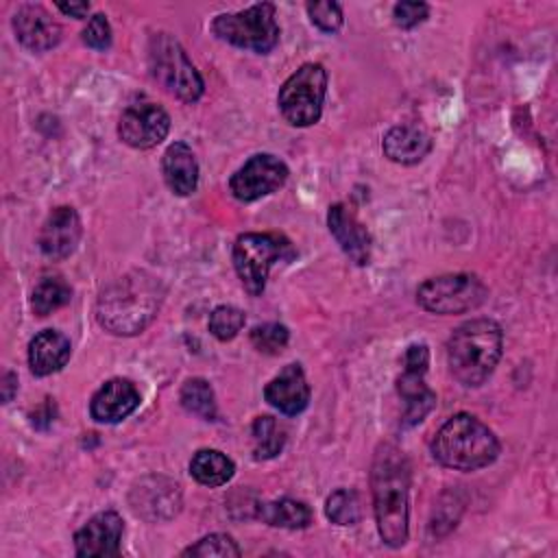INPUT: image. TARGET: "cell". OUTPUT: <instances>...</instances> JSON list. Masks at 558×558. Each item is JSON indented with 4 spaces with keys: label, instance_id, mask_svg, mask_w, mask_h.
I'll return each instance as SVG.
<instances>
[{
    "label": "cell",
    "instance_id": "1",
    "mask_svg": "<svg viewBox=\"0 0 558 558\" xmlns=\"http://www.w3.org/2000/svg\"><path fill=\"white\" fill-rule=\"evenodd\" d=\"M410 462L405 453L381 442L371 464V493L377 532L388 547H403L408 541L410 517Z\"/></svg>",
    "mask_w": 558,
    "mask_h": 558
},
{
    "label": "cell",
    "instance_id": "2",
    "mask_svg": "<svg viewBox=\"0 0 558 558\" xmlns=\"http://www.w3.org/2000/svg\"><path fill=\"white\" fill-rule=\"evenodd\" d=\"M166 290L146 270H131L111 281L96 301V320L116 336H135L157 316Z\"/></svg>",
    "mask_w": 558,
    "mask_h": 558
},
{
    "label": "cell",
    "instance_id": "3",
    "mask_svg": "<svg viewBox=\"0 0 558 558\" xmlns=\"http://www.w3.org/2000/svg\"><path fill=\"white\" fill-rule=\"evenodd\" d=\"M504 351V331L493 318L462 323L447 342V364L456 381L466 388L482 386L495 371Z\"/></svg>",
    "mask_w": 558,
    "mask_h": 558
},
{
    "label": "cell",
    "instance_id": "4",
    "mask_svg": "<svg viewBox=\"0 0 558 558\" xmlns=\"http://www.w3.org/2000/svg\"><path fill=\"white\" fill-rule=\"evenodd\" d=\"M432 456L453 471H477L493 464L501 445L493 429L477 416L460 412L440 425L432 438Z\"/></svg>",
    "mask_w": 558,
    "mask_h": 558
},
{
    "label": "cell",
    "instance_id": "5",
    "mask_svg": "<svg viewBox=\"0 0 558 558\" xmlns=\"http://www.w3.org/2000/svg\"><path fill=\"white\" fill-rule=\"evenodd\" d=\"M294 257L292 242L281 233H242L238 235L231 259L240 277L242 288L251 296H259L266 288L270 268L277 262H288Z\"/></svg>",
    "mask_w": 558,
    "mask_h": 558
},
{
    "label": "cell",
    "instance_id": "6",
    "mask_svg": "<svg viewBox=\"0 0 558 558\" xmlns=\"http://www.w3.org/2000/svg\"><path fill=\"white\" fill-rule=\"evenodd\" d=\"M150 76L172 96L183 102H196L205 83L194 63L187 59L183 46L170 33H155L148 41Z\"/></svg>",
    "mask_w": 558,
    "mask_h": 558
},
{
    "label": "cell",
    "instance_id": "7",
    "mask_svg": "<svg viewBox=\"0 0 558 558\" xmlns=\"http://www.w3.org/2000/svg\"><path fill=\"white\" fill-rule=\"evenodd\" d=\"M218 39L257 54H268L279 44V24L272 2H257L235 13H220L211 22Z\"/></svg>",
    "mask_w": 558,
    "mask_h": 558
},
{
    "label": "cell",
    "instance_id": "8",
    "mask_svg": "<svg viewBox=\"0 0 558 558\" xmlns=\"http://www.w3.org/2000/svg\"><path fill=\"white\" fill-rule=\"evenodd\" d=\"M327 94V70L320 63H303L277 94L281 116L292 126H312L320 120Z\"/></svg>",
    "mask_w": 558,
    "mask_h": 558
},
{
    "label": "cell",
    "instance_id": "9",
    "mask_svg": "<svg viewBox=\"0 0 558 558\" xmlns=\"http://www.w3.org/2000/svg\"><path fill=\"white\" fill-rule=\"evenodd\" d=\"M488 299V288L477 275L451 272L423 281L416 301L425 312L451 316L477 310Z\"/></svg>",
    "mask_w": 558,
    "mask_h": 558
},
{
    "label": "cell",
    "instance_id": "10",
    "mask_svg": "<svg viewBox=\"0 0 558 558\" xmlns=\"http://www.w3.org/2000/svg\"><path fill=\"white\" fill-rule=\"evenodd\" d=\"M288 179V166L270 155V153H257L240 166L231 179L229 190L231 194L242 203H253L257 198H264L272 192H277Z\"/></svg>",
    "mask_w": 558,
    "mask_h": 558
},
{
    "label": "cell",
    "instance_id": "11",
    "mask_svg": "<svg viewBox=\"0 0 558 558\" xmlns=\"http://www.w3.org/2000/svg\"><path fill=\"white\" fill-rule=\"evenodd\" d=\"M129 506L135 517L148 523H161L179 514L183 497L177 482L163 475H144L131 486Z\"/></svg>",
    "mask_w": 558,
    "mask_h": 558
},
{
    "label": "cell",
    "instance_id": "12",
    "mask_svg": "<svg viewBox=\"0 0 558 558\" xmlns=\"http://www.w3.org/2000/svg\"><path fill=\"white\" fill-rule=\"evenodd\" d=\"M170 116L155 102L142 100L129 105L118 120V137L137 150H148L166 140Z\"/></svg>",
    "mask_w": 558,
    "mask_h": 558
},
{
    "label": "cell",
    "instance_id": "13",
    "mask_svg": "<svg viewBox=\"0 0 558 558\" xmlns=\"http://www.w3.org/2000/svg\"><path fill=\"white\" fill-rule=\"evenodd\" d=\"M81 233H83V227L76 209L61 205V207H54L44 220L37 244L46 257L65 259L76 251Z\"/></svg>",
    "mask_w": 558,
    "mask_h": 558
},
{
    "label": "cell",
    "instance_id": "14",
    "mask_svg": "<svg viewBox=\"0 0 558 558\" xmlns=\"http://www.w3.org/2000/svg\"><path fill=\"white\" fill-rule=\"evenodd\" d=\"M124 534V521L118 512L105 510L94 514L76 534V556H118Z\"/></svg>",
    "mask_w": 558,
    "mask_h": 558
},
{
    "label": "cell",
    "instance_id": "15",
    "mask_svg": "<svg viewBox=\"0 0 558 558\" xmlns=\"http://www.w3.org/2000/svg\"><path fill=\"white\" fill-rule=\"evenodd\" d=\"M329 233L340 244L342 253L355 264L366 266L371 259V233L357 220L355 211L344 203H333L327 211Z\"/></svg>",
    "mask_w": 558,
    "mask_h": 558
},
{
    "label": "cell",
    "instance_id": "16",
    "mask_svg": "<svg viewBox=\"0 0 558 558\" xmlns=\"http://www.w3.org/2000/svg\"><path fill=\"white\" fill-rule=\"evenodd\" d=\"M13 33L31 52H46L61 41V26L41 4H22L13 15Z\"/></svg>",
    "mask_w": 558,
    "mask_h": 558
},
{
    "label": "cell",
    "instance_id": "17",
    "mask_svg": "<svg viewBox=\"0 0 558 558\" xmlns=\"http://www.w3.org/2000/svg\"><path fill=\"white\" fill-rule=\"evenodd\" d=\"M264 399L286 416L301 414L310 403V384L301 364L283 366L264 388Z\"/></svg>",
    "mask_w": 558,
    "mask_h": 558
},
{
    "label": "cell",
    "instance_id": "18",
    "mask_svg": "<svg viewBox=\"0 0 558 558\" xmlns=\"http://www.w3.org/2000/svg\"><path fill=\"white\" fill-rule=\"evenodd\" d=\"M140 405V390L131 379L113 377L105 381L89 401V414L98 423H120Z\"/></svg>",
    "mask_w": 558,
    "mask_h": 558
},
{
    "label": "cell",
    "instance_id": "19",
    "mask_svg": "<svg viewBox=\"0 0 558 558\" xmlns=\"http://www.w3.org/2000/svg\"><path fill=\"white\" fill-rule=\"evenodd\" d=\"M72 355L70 340L57 329H44L28 342V366L33 375L48 377L61 371Z\"/></svg>",
    "mask_w": 558,
    "mask_h": 558
},
{
    "label": "cell",
    "instance_id": "20",
    "mask_svg": "<svg viewBox=\"0 0 558 558\" xmlns=\"http://www.w3.org/2000/svg\"><path fill=\"white\" fill-rule=\"evenodd\" d=\"M432 144L434 142H432L429 133L423 131L421 126L397 124L384 135L381 150L390 161L412 166L427 157V153L432 150Z\"/></svg>",
    "mask_w": 558,
    "mask_h": 558
},
{
    "label": "cell",
    "instance_id": "21",
    "mask_svg": "<svg viewBox=\"0 0 558 558\" xmlns=\"http://www.w3.org/2000/svg\"><path fill=\"white\" fill-rule=\"evenodd\" d=\"M166 185L177 196H190L198 185V163L185 142H172L161 157Z\"/></svg>",
    "mask_w": 558,
    "mask_h": 558
},
{
    "label": "cell",
    "instance_id": "22",
    "mask_svg": "<svg viewBox=\"0 0 558 558\" xmlns=\"http://www.w3.org/2000/svg\"><path fill=\"white\" fill-rule=\"evenodd\" d=\"M397 392L405 403L403 418H401L403 427H412L421 423L436 405V392L425 384V375L421 373L403 371V375L397 379Z\"/></svg>",
    "mask_w": 558,
    "mask_h": 558
},
{
    "label": "cell",
    "instance_id": "23",
    "mask_svg": "<svg viewBox=\"0 0 558 558\" xmlns=\"http://www.w3.org/2000/svg\"><path fill=\"white\" fill-rule=\"evenodd\" d=\"M255 514L264 523L286 530H303L312 523L310 506L290 497H281L277 501H259Z\"/></svg>",
    "mask_w": 558,
    "mask_h": 558
},
{
    "label": "cell",
    "instance_id": "24",
    "mask_svg": "<svg viewBox=\"0 0 558 558\" xmlns=\"http://www.w3.org/2000/svg\"><path fill=\"white\" fill-rule=\"evenodd\" d=\"M235 473V464L218 449H198L190 460V475L209 488L227 484Z\"/></svg>",
    "mask_w": 558,
    "mask_h": 558
},
{
    "label": "cell",
    "instance_id": "25",
    "mask_svg": "<svg viewBox=\"0 0 558 558\" xmlns=\"http://www.w3.org/2000/svg\"><path fill=\"white\" fill-rule=\"evenodd\" d=\"M251 440H253V458L255 460H270L281 453L286 445V427L275 416H257L251 425Z\"/></svg>",
    "mask_w": 558,
    "mask_h": 558
},
{
    "label": "cell",
    "instance_id": "26",
    "mask_svg": "<svg viewBox=\"0 0 558 558\" xmlns=\"http://www.w3.org/2000/svg\"><path fill=\"white\" fill-rule=\"evenodd\" d=\"M72 299V288L61 277H44L33 288L31 294V307L37 316H48L63 305H68Z\"/></svg>",
    "mask_w": 558,
    "mask_h": 558
},
{
    "label": "cell",
    "instance_id": "27",
    "mask_svg": "<svg viewBox=\"0 0 558 558\" xmlns=\"http://www.w3.org/2000/svg\"><path fill=\"white\" fill-rule=\"evenodd\" d=\"M179 399H181V405L190 414H196L203 421H216V416H218L216 395H214V388L209 386L207 379H203V377L187 379L181 388Z\"/></svg>",
    "mask_w": 558,
    "mask_h": 558
},
{
    "label": "cell",
    "instance_id": "28",
    "mask_svg": "<svg viewBox=\"0 0 558 558\" xmlns=\"http://www.w3.org/2000/svg\"><path fill=\"white\" fill-rule=\"evenodd\" d=\"M325 514L336 525H355L360 521V499L349 488L333 490L325 501Z\"/></svg>",
    "mask_w": 558,
    "mask_h": 558
},
{
    "label": "cell",
    "instance_id": "29",
    "mask_svg": "<svg viewBox=\"0 0 558 558\" xmlns=\"http://www.w3.org/2000/svg\"><path fill=\"white\" fill-rule=\"evenodd\" d=\"M244 312L235 305H218L209 314V331L214 338L227 342L233 340L244 327Z\"/></svg>",
    "mask_w": 558,
    "mask_h": 558
},
{
    "label": "cell",
    "instance_id": "30",
    "mask_svg": "<svg viewBox=\"0 0 558 558\" xmlns=\"http://www.w3.org/2000/svg\"><path fill=\"white\" fill-rule=\"evenodd\" d=\"M290 331L281 323H262L251 329V344L266 355H277L286 349Z\"/></svg>",
    "mask_w": 558,
    "mask_h": 558
},
{
    "label": "cell",
    "instance_id": "31",
    "mask_svg": "<svg viewBox=\"0 0 558 558\" xmlns=\"http://www.w3.org/2000/svg\"><path fill=\"white\" fill-rule=\"evenodd\" d=\"M240 554L242 551H240L238 543L229 534H220V532L207 534L198 543H194V545H190L187 549L181 551V556H203V558H207V556H218V558H231L233 556V558H238Z\"/></svg>",
    "mask_w": 558,
    "mask_h": 558
},
{
    "label": "cell",
    "instance_id": "32",
    "mask_svg": "<svg viewBox=\"0 0 558 558\" xmlns=\"http://www.w3.org/2000/svg\"><path fill=\"white\" fill-rule=\"evenodd\" d=\"M305 9L312 24L323 33H338L342 28L344 17H342V7L338 2L316 0V2H307Z\"/></svg>",
    "mask_w": 558,
    "mask_h": 558
},
{
    "label": "cell",
    "instance_id": "33",
    "mask_svg": "<svg viewBox=\"0 0 558 558\" xmlns=\"http://www.w3.org/2000/svg\"><path fill=\"white\" fill-rule=\"evenodd\" d=\"M83 44L94 50H107L111 46V26L107 15L96 13L89 17L87 26L83 28Z\"/></svg>",
    "mask_w": 558,
    "mask_h": 558
},
{
    "label": "cell",
    "instance_id": "34",
    "mask_svg": "<svg viewBox=\"0 0 558 558\" xmlns=\"http://www.w3.org/2000/svg\"><path fill=\"white\" fill-rule=\"evenodd\" d=\"M427 15H429V7L425 2H397L392 7V22L405 31L425 22Z\"/></svg>",
    "mask_w": 558,
    "mask_h": 558
},
{
    "label": "cell",
    "instance_id": "35",
    "mask_svg": "<svg viewBox=\"0 0 558 558\" xmlns=\"http://www.w3.org/2000/svg\"><path fill=\"white\" fill-rule=\"evenodd\" d=\"M427 366H429V351H427V344H410L403 353V371L408 373H421L425 375L427 373Z\"/></svg>",
    "mask_w": 558,
    "mask_h": 558
},
{
    "label": "cell",
    "instance_id": "36",
    "mask_svg": "<svg viewBox=\"0 0 558 558\" xmlns=\"http://www.w3.org/2000/svg\"><path fill=\"white\" fill-rule=\"evenodd\" d=\"M0 392H2V403H9L13 399V395L17 392V375L15 373H11V371L2 373Z\"/></svg>",
    "mask_w": 558,
    "mask_h": 558
},
{
    "label": "cell",
    "instance_id": "37",
    "mask_svg": "<svg viewBox=\"0 0 558 558\" xmlns=\"http://www.w3.org/2000/svg\"><path fill=\"white\" fill-rule=\"evenodd\" d=\"M57 9L70 17L83 20L89 11V2H57Z\"/></svg>",
    "mask_w": 558,
    "mask_h": 558
}]
</instances>
